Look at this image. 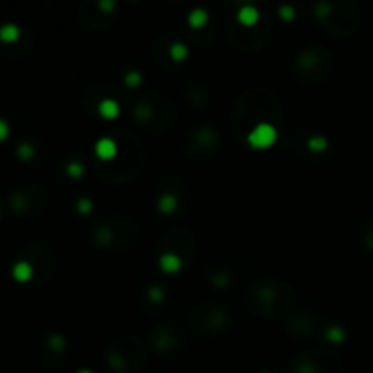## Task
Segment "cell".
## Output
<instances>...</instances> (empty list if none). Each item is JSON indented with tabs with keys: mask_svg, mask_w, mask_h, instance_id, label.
Instances as JSON below:
<instances>
[{
	"mask_svg": "<svg viewBox=\"0 0 373 373\" xmlns=\"http://www.w3.org/2000/svg\"><path fill=\"white\" fill-rule=\"evenodd\" d=\"M160 266H162L166 271H175V270H179L181 262H179V259H177L175 255H164L162 260H160Z\"/></svg>",
	"mask_w": 373,
	"mask_h": 373,
	"instance_id": "obj_6",
	"label": "cell"
},
{
	"mask_svg": "<svg viewBox=\"0 0 373 373\" xmlns=\"http://www.w3.org/2000/svg\"><path fill=\"white\" fill-rule=\"evenodd\" d=\"M0 38H2L4 42H15L18 38V28L13 24L2 26V28H0Z\"/></svg>",
	"mask_w": 373,
	"mask_h": 373,
	"instance_id": "obj_4",
	"label": "cell"
},
{
	"mask_svg": "<svg viewBox=\"0 0 373 373\" xmlns=\"http://www.w3.org/2000/svg\"><path fill=\"white\" fill-rule=\"evenodd\" d=\"M18 153H22V156H26V158H28V156L31 155V148H28L26 144H22L20 148H18Z\"/></svg>",
	"mask_w": 373,
	"mask_h": 373,
	"instance_id": "obj_12",
	"label": "cell"
},
{
	"mask_svg": "<svg viewBox=\"0 0 373 373\" xmlns=\"http://www.w3.org/2000/svg\"><path fill=\"white\" fill-rule=\"evenodd\" d=\"M7 135V124L4 121H0V140Z\"/></svg>",
	"mask_w": 373,
	"mask_h": 373,
	"instance_id": "obj_13",
	"label": "cell"
},
{
	"mask_svg": "<svg viewBox=\"0 0 373 373\" xmlns=\"http://www.w3.org/2000/svg\"><path fill=\"white\" fill-rule=\"evenodd\" d=\"M80 373H90V372H80Z\"/></svg>",
	"mask_w": 373,
	"mask_h": 373,
	"instance_id": "obj_14",
	"label": "cell"
},
{
	"mask_svg": "<svg viewBox=\"0 0 373 373\" xmlns=\"http://www.w3.org/2000/svg\"><path fill=\"white\" fill-rule=\"evenodd\" d=\"M175 208V199H171V197H166V199L160 202V210L162 211H171Z\"/></svg>",
	"mask_w": 373,
	"mask_h": 373,
	"instance_id": "obj_10",
	"label": "cell"
},
{
	"mask_svg": "<svg viewBox=\"0 0 373 373\" xmlns=\"http://www.w3.org/2000/svg\"><path fill=\"white\" fill-rule=\"evenodd\" d=\"M96 153H98V156H102V158H111V156L117 153V148H115V142L113 140H109V139H102L98 144H96Z\"/></svg>",
	"mask_w": 373,
	"mask_h": 373,
	"instance_id": "obj_2",
	"label": "cell"
},
{
	"mask_svg": "<svg viewBox=\"0 0 373 373\" xmlns=\"http://www.w3.org/2000/svg\"><path fill=\"white\" fill-rule=\"evenodd\" d=\"M206 22V13L202 9H197V11H193L189 15V24L195 26V28H199Z\"/></svg>",
	"mask_w": 373,
	"mask_h": 373,
	"instance_id": "obj_7",
	"label": "cell"
},
{
	"mask_svg": "<svg viewBox=\"0 0 373 373\" xmlns=\"http://www.w3.org/2000/svg\"><path fill=\"white\" fill-rule=\"evenodd\" d=\"M13 275L18 279V280H30L31 275H33V270H31V266L28 262H18L15 266V270H13Z\"/></svg>",
	"mask_w": 373,
	"mask_h": 373,
	"instance_id": "obj_3",
	"label": "cell"
},
{
	"mask_svg": "<svg viewBox=\"0 0 373 373\" xmlns=\"http://www.w3.org/2000/svg\"><path fill=\"white\" fill-rule=\"evenodd\" d=\"M310 146H311L313 150H324L326 142L322 139H313L311 142H310Z\"/></svg>",
	"mask_w": 373,
	"mask_h": 373,
	"instance_id": "obj_11",
	"label": "cell"
},
{
	"mask_svg": "<svg viewBox=\"0 0 373 373\" xmlns=\"http://www.w3.org/2000/svg\"><path fill=\"white\" fill-rule=\"evenodd\" d=\"M241 20L246 22V24H251V22L257 20V11H255L253 7H244L241 11Z\"/></svg>",
	"mask_w": 373,
	"mask_h": 373,
	"instance_id": "obj_8",
	"label": "cell"
},
{
	"mask_svg": "<svg viewBox=\"0 0 373 373\" xmlns=\"http://www.w3.org/2000/svg\"><path fill=\"white\" fill-rule=\"evenodd\" d=\"M100 113H102L106 119H113V117H117V113H119V106H117L113 100H104V102L100 104Z\"/></svg>",
	"mask_w": 373,
	"mask_h": 373,
	"instance_id": "obj_5",
	"label": "cell"
},
{
	"mask_svg": "<svg viewBox=\"0 0 373 373\" xmlns=\"http://www.w3.org/2000/svg\"><path fill=\"white\" fill-rule=\"evenodd\" d=\"M249 144L255 146V148H266L270 146L273 140H275V129L268 124H260L251 131V135L248 137Z\"/></svg>",
	"mask_w": 373,
	"mask_h": 373,
	"instance_id": "obj_1",
	"label": "cell"
},
{
	"mask_svg": "<svg viewBox=\"0 0 373 373\" xmlns=\"http://www.w3.org/2000/svg\"><path fill=\"white\" fill-rule=\"evenodd\" d=\"M171 55H173V59H177V61H182V59L186 57V48H184L182 44H175L173 48H171Z\"/></svg>",
	"mask_w": 373,
	"mask_h": 373,
	"instance_id": "obj_9",
	"label": "cell"
}]
</instances>
